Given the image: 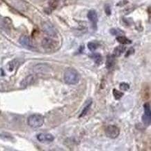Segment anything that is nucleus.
<instances>
[{
  "instance_id": "1",
  "label": "nucleus",
  "mask_w": 151,
  "mask_h": 151,
  "mask_svg": "<svg viewBox=\"0 0 151 151\" xmlns=\"http://www.w3.org/2000/svg\"><path fill=\"white\" fill-rule=\"evenodd\" d=\"M63 79L67 84L75 85L79 82L80 76L76 70L69 68L65 70L63 75Z\"/></svg>"
},
{
  "instance_id": "2",
  "label": "nucleus",
  "mask_w": 151,
  "mask_h": 151,
  "mask_svg": "<svg viewBox=\"0 0 151 151\" xmlns=\"http://www.w3.org/2000/svg\"><path fill=\"white\" fill-rule=\"evenodd\" d=\"M44 119L43 116L39 114H32L29 116L27 119V123L29 126H30L32 128H38V127H41L43 125Z\"/></svg>"
},
{
  "instance_id": "3",
  "label": "nucleus",
  "mask_w": 151,
  "mask_h": 151,
  "mask_svg": "<svg viewBox=\"0 0 151 151\" xmlns=\"http://www.w3.org/2000/svg\"><path fill=\"white\" fill-rule=\"evenodd\" d=\"M42 46L47 51H54L59 47V44L52 38H45L42 40Z\"/></svg>"
},
{
  "instance_id": "4",
  "label": "nucleus",
  "mask_w": 151,
  "mask_h": 151,
  "mask_svg": "<svg viewBox=\"0 0 151 151\" xmlns=\"http://www.w3.org/2000/svg\"><path fill=\"white\" fill-rule=\"evenodd\" d=\"M105 134L106 137L110 139H116L119 136L120 129L116 125H108L105 129Z\"/></svg>"
},
{
  "instance_id": "5",
  "label": "nucleus",
  "mask_w": 151,
  "mask_h": 151,
  "mask_svg": "<svg viewBox=\"0 0 151 151\" xmlns=\"http://www.w3.org/2000/svg\"><path fill=\"white\" fill-rule=\"evenodd\" d=\"M144 114L142 116V121L146 126H149L151 123V111L150 104L145 103L144 105Z\"/></svg>"
},
{
  "instance_id": "6",
  "label": "nucleus",
  "mask_w": 151,
  "mask_h": 151,
  "mask_svg": "<svg viewBox=\"0 0 151 151\" xmlns=\"http://www.w3.org/2000/svg\"><path fill=\"white\" fill-rule=\"evenodd\" d=\"M36 75H27V77H25L24 79L21 81L20 82V86L22 87H27L29 86H32L36 82Z\"/></svg>"
},
{
  "instance_id": "7",
  "label": "nucleus",
  "mask_w": 151,
  "mask_h": 151,
  "mask_svg": "<svg viewBox=\"0 0 151 151\" xmlns=\"http://www.w3.org/2000/svg\"><path fill=\"white\" fill-rule=\"evenodd\" d=\"M36 137L38 140L42 143H50L55 140V137L50 133H40Z\"/></svg>"
},
{
  "instance_id": "8",
  "label": "nucleus",
  "mask_w": 151,
  "mask_h": 151,
  "mask_svg": "<svg viewBox=\"0 0 151 151\" xmlns=\"http://www.w3.org/2000/svg\"><path fill=\"white\" fill-rule=\"evenodd\" d=\"M20 43L21 45H22L24 48H27L28 50L34 49V45H33L32 40L30 38L27 36H22L20 38Z\"/></svg>"
},
{
  "instance_id": "9",
  "label": "nucleus",
  "mask_w": 151,
  "mask_h": 151,
  "mask_svg": "<svg viewBox=\"0 0 151 151\" xmlns=\"http://www.w3.org/2000/svg\"><path fill=\"white\" fill-rule=\"evenodd\" d=\"M88 19L91 22L92 27L94 30L97 29V23H98V14L95 10H91L87 15Z\"/></svg>"
},
{
  "instance_id": "10",
  "label": "nucleus",
  "mask_w": 151,
  "mask_h": 151,
  "mask_svg": "<svg viewBox=\"0 0 151 151\" xmlns=\"http://www.w3.org/2000/svg\"><path fill=\"white\" fill-rule=\"evenodd\" d=\"M50 70H51V68L50 65L45 63H38L34 68V71L36 73H47Z\"/></svg>"
},
{
  "instance_id": "11",
  "label": "nucleus",
  "mask_w": 151,
  "mask_h": 151,
  "mask_svg": "<svg viewBox=\"0 0 151 151\" xmlns=\"http://www.w3.org/2000/svg\"><path fill=\"white\" fill-rule=\"evenodd\" d=\"M42 28H43L44 32H45L47 35H49L50 36L52 37H55L57 36V32H56L55 29L53 27L52 24H50V23H44V24L42 25Z\"/></svg>"
},
{
  "instance_id": "12",
  "label": "nucleus",
  "mask_w": 151,
  "mask_h": 151,
  "mask_svg": "<svg viewBox=\"0 0 151 151\" xmlns=\"http://www.w3.org/2000/svg\"><path fill=\"white\" fill-rule=\"evenodd\" d=\"M115 57L114 55H108L106 57V68L108 70H111L113 68L115 65L116 60Z\"/></svg>"
},
{
  "instance_id": "13",
  "label": "nucleus",
  "mask_w": 151,
  "mask_h": 151,
  "mask_svg": "<svg viewBox=\"0 0 151 151\" xmlns=\"http://www.w3.org/2000/svg\"><path fill=\"white\" fill-rule=\"evenodd\" d=\"M126 50V47L124 45H119L117 46L115 49L114 50V56L115 57H119L121 56L122 54L124 53Z\"/></svg>"
},
{
  "instance_id": "14",
  "label": "nucleus",
  "mask_w": 151,
  "mask_h": 151,
  "mask_svg": "<svg viewBox=\"0 0 151 151\" xmlns=\"http://www.w3.org/2000/svg\"><path fill=\"white\" fill-rule=\"evenodd\" d=\"M0 28L6 32L9 31L10 29V22L6 19L0 18Z\"/></svg>"
},
{
  "instance_id": "15",
  "label": "nucleus",
  "mask_w": 151,
  "mask_h": 151,
  "mask_svg": "<svg viewBox=\"0 0 151 151\" xmlns=\"http://www.w3.org/2000/svg\"><path fill=\"white\" fill-rule=\"evenodd\" d=\"M116 40L122 45H129L132 43V40L124 36H119L116 38Z\"/></svg>"
},
{
  "instance_id": "16",
  "label": "nucleus",
  "mask_w": 151,
  "mask_h": 151,
  "mask_svg": "<svg viewBox=\"0 0 151 151\" xmlns=\"http://www.w3.org/2000/svg\"><path fill=\"white\" fill-rule=\"evenodd\" d=\"M91 57L93 59V61H95V63L96 64L100 65L101 64L102 62V55L99 53H93L91 55Z\"/></svg>"
},
{
  "instance_id": "17",
  "label": "nucleus",
  "mask_w": 151,
  "mask_h": 151,
  "mask_svg": "<svg viewBox=\"0 0 151 151\" xmlns=\"http://www.w3.org/2000/svg\"><path fill=\"white\" fill-rule=\"evenodd\" d=\"M91 105H92V101L91 100H88V101L87 102L86 106H85L84 109H83L82 113H81L80 116H79V118L83 117V116H84L85 115H86L87 113H88V110L90 109V108H91Z\"/></svg>"
},
{
  "instance_id": "18",
  "label": "nucleus",
  "mask_w": 151,
  "mask_h": 151,
  "mask_svg": "<svg viewBox=\"0 0 151 151\" xmlns=\"http://www.w3.org/2000/svg\"><path fill=\"white\" fill-rule=\"evenodd\" d=\"M17 65H18V61L16 59L13 60V61H10L9 63H8V65H7L8 70H9L10 72H11V71H13V70L17 67Z\"/></svg>"
},
{
  "instance_id": "19",
  "label": "nucleus",
  "mask_w": 151,
  "mask_h": 151,
  "mask_svg": "<svg viewBox=\"0 0 151 151\" xmlns=\"http://www.w3.org/2000/svg\"><path fill=\"white\" fill-rule=\"evenodd\" d=\"M110 33H111V34L113 35V36H121V35L124 34V32L123 31H122L121 29H117V28H114V29H111V30H110Z\"/></svg>"
},
{
  "instance_id": "20",
  "label": "nucleus",
  "mask_w": 151,
  "mask_h": 151,
  "mask_svg": "<svg viewBox=\"0 0 151 151\" xmlns=\"http://www.w3.org/2000/svg\"><path fill=\"white\" fill-rule=\"evenodd\" d=\"M0 138L6 141H13L14 138L11 134H7V133H1L0 134Z\"/></svg>"
},
{
  "instance_id": "21",
  "label": "nucleus",
  "mask_w": 151,
  "mask_h": 151,
  "mask_svg": "<svg viewBox=\"0 0 151 151\" xmlns=\"http://www.w3.org/2000/svg\"><path fill=\"white\" fill-rule=\"evenodd\" d=\"M113 95H114V98H115V99L119 100L124 96V93L123 92H121V91H118L117 89H114L113 90Z\"/></svg>"
},
{
  "instance_id": "22",
  "label": "nucleus",
  "mask_w": 151,
  "mask_h": 151,
  "mask_svg": "<svg viewBox=\"0 0 151 151\" xmlns=\"http://www.w3.org/2000/svg\"><path fill=\"white\" fill-rule=\"evenodd\" d=\"M87 46H88V48L89 49L90 51L93 52L97 49V48H98V45L94 42H89L88 43V45Z\"/></svg>"
},
{
  "instance_id": "23",
  "label": "nucleus",
  "mask_w": 151,
  "mask_h": 151,
  "mask_svg": "<svg viewBox=\"0 0 151 151\" xmlns=\"http://www.w3.org/2000/svg\"><path fill=\"white\" fill-rule=\"evenodd\" d=\"M120 88H121V90L123 91H128L129 89V85L127 84V83H125V82H122L120 84Z\"/></svg>"
},
{
  "instance_id": "24",
  "label": "nucleus",
  "mask_w": 151,
  "mask_h": 151,
  "mask_svg": "<svg viewBox=\"0 0 151 151\" xmlns=\"http://www.w3.org/2000/svg\"><path fill=\"white\" fill-rule=\"evenodd\" d=\"M104 11H105L106 14L107 15H111V8H110L109 5H105V6H104Z\"/></svg>"
},
{
  "instance_id": "25",
  "label": "nucleus",
  "mask_w": 151,
  "mask_h": 151,
  "mask_svg": "<svg viewBox=\"0 0 151 151\" xmlns=\"http://www.w3.org/2000/svg\"><path fill=\"white\" fill-rule=\"evenodd\" d=\"M134 49H133V48H130V49H129L128 51L127 52V54H126V55H125V57H128V56H129L130 55H132V54L134 53Z\"/></svg>"
}]
</instances>
